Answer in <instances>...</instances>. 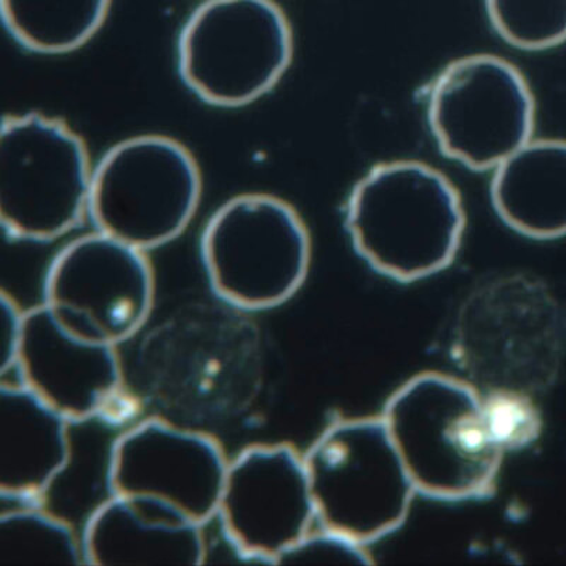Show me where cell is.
Segmentation results:
<instances>
[{
  "label": "cell",
  "mask_w": 566,
  "mask_h": 566,
  "mask_svg": "<svg viewBox=\"0 0 566 566\" xmlns=\"http://www.w3.org/2000/svg\"><path fill=\"white\" fill-rule=\"evenodd\" d=\"M483 401L490 431L503 452L527 447L537 439L539 417L528 398L518 392L499 391Z\"/></svg>",
  "instance_id": "d6986e66"
},
{
  "label": "cell",
  "mask_w": 566,
  "mask_h": 566,
  "mask_svg": "<svg viewBox=\"0 0 566 566\" xmlns=\"http://www.w3.org/2000/svg\"><path fill=\"white\" fill-rule=\"evenodd\" d=\"M428 123L447 158L476 171L495 169L531 140L534 95L507 60L469 55L443 69L429 87Z\"/></svg>",
  "instance_id": "ba28073f"
},
{
  "label": "cell",
  "mask_w": 566,
  "mask_h": 566,
  "mask_svg": "<svg viewBox=\"0 0 566 566\" xmlns=\"http://www.w3.org/2000/svg\"><path fill=\"white\" fill-rule=\"evenodd\" d=\"M200 196L199 165L180 142L136 136L106 151L94 169L88 217L103 234L146 251L186 230Z\"/></svg>",
  "instance_id": "8992f818"
},
{
  "label": "cell",
  "mask_w": 566,
  "mask_h": 566,
  "mask_svg": "<svg viewBox=\"0 0 566 566\" xmlns=\"http://www.w3.org/2000/svg\"><path fill=\"white\" fill-rule=\"evenodd\" d=\"M70 419L23 384L0 387V492L35 499L52 486L71 457Z\"/></svg>",
  "instance_id": "5bb4252c"
},
{
  "label": "cell",
  "mask_w": 566,
  "mask_h": 566,
  "mask_svg": "<svg viewBox=\"0 0 566 566\" xmlns=\"http://www.w3.org/2000/svg\"><path fill=\"white\" fill-rule=\"evenodd\" d=\"M366 545L336 531L310 533L286 551L277 564H371Z\"/></svg>",
  "instance_id": "ffe728a7"
},
{
  "label": "cell",
  "mask_w": 566,
  "mask_h": 566,
  "mask_svg": "<svg viewBox=\"0 0 566 566\" xmlns=\"http://www.w3.org/2000/svg\"><path fill=\"white\" fill-rule=\"evenodd\" d=\"M490 196L500 219L518 234L566 235V140H530L495 168Z\"/></svg>",
  "instance_id": "9a60e30c"
},
{
  "label": "cell",
  "mask_w": 566,
  "mask_h": 566,
  "mask_svg": "<svg viewBox=\"0 0 566 566\" xmlns=\"http://www.w3.org/2000/svg\"><path fill=\"white\" fill-rule=\"evenodd\" d=\"M354 250L378 274L423 280L452 264L467 214L447 176L417 160L386 161L357 181L345 207Z\"/></svg>",
  "instance_id": "6da1fadb"
},
{
  "label": "cell",
  "mask_w": 566,
  "mask_h": 566,
  "mask_svg": "<svg viewBox=\"0 0 566 566\" xmlns=\"http://www.w3.org/2000/svg\"><path fill=\"white\" fill-rule=\"evenodd\" d=\"M23 316L24 312H20L17 302L7 292H2V374L17 367Z\"/></svg>",
  "instance_id": "44dd1931"
},
{
  "label": "cell",
  "mask_w": 566,
  "mask_h": 566,
  "mask_svg": "<svg viewBox=\"0 0 566 566\" xmlns=\"http://www.w3.org/2000/svg\"><path fill=\"white\" fill-rule=\"evenodd\" d=\"M14 368L24 387L70 421L103 416L123 384L116 346L71 332L45 303L24 312Z\"/></svg>",
  "instance_id": "7c38bea8"
},
{
  "label": "cell",
  "mask_w": 566,
  "mask_h": 566,
  "mask_svg": "<svg viewBox=\"0 0 566 566\" xmlns=\"http://www.w3.org/2000/svg\"><path fill=\"white\" fill-rule=\"evenodd\" d=\"M93 171L83 139L38 113L4 116L0 220L9 239H60L88 217Z\"/></svg>",
  "instance_id": "5b68a950"
},
{
  "label": "cell",
  "mask_w": 566,
  "mask_h": 566,
  "mask_svg": "<svg viewBox=\"0 0 566 566\" xmlns=\"http://www.w3.org/2000/svg\"><path fill=\"white\" fill-rule=\"evenodd\" d=\"M311 235L285 200L271 195L234 197L212 214L201 256L212 290L245 310L286 302L305 282Z\"/></svg>",
  "instance_id": "52a82bcc"
},
{
  "label": "cell",
  "mask_w": 566,
  "mask_h": 566,
  "mask_svg": "<svg viewBox=\"0 0 566 566\" xmlns=\"http://www.w3.org/2000/svg\"><path fill=\"white\" fill-rule=\"evenodd\" d=\"M154 297L145 251L99 231L65 245L45 275V305L71 332L105 345L133 337L149 317Z\"/></svg>",
  "instance_id": "9c48e42d"
},
{
  "label": "cell",
  "mask_w": 566,
  "mask_h": 566,
  "mask_svg": "<svg viewBox=\"0 0 566 566\" xmlns=\"http://www.w3.org/2000/svg\"><path fill=\"white\" fill-rule=\"evenodd\" d=\"M85 564L83 543L69 524L38 509L0 517V565Z\"/></svg>",
  "instance_id": "e0dca14e"
},
{
  "label": "cell",
  "mask_w": 566,
  "mask_h": 566,
  "mask_svg": "<svg viewBox=\"0 0 566 566\" xmlns=\"http://www.w3.org/2000/svg\"><path fill=\"white\" fill-rule=\"evenodd\" d=\"M217 517L242 557L277 564L316 520L303 457L287 444L245 449L229 463Z\"/></svg>",
  "instance_id": "30bf717a"
},
{
  "label": "cell",
  "mask_w": 566,
  "mask_h": 566,
  "mask_svg": "<svg viewBox=\"0 0 566 566\" xmlns=\"http://www.w3.org/2000/svg\"><path fill=\"white\" fill-rule=\"evenodd\" d=\"M292 57L291 24L274 0H207L187 20L177 45L187 87L222 108L264 97Z\"/></svg>",
  "instance_id": "277c9868"
},
{
  "label": "cell",
  "mask_w": 566,
  "mask_h": 566,
  "mask_svg": "<svg viewBox=\"0 0 566 566\" xmlns=\"http://www.w3.org/2000/svg\"><path fill=\"white\" fill-rule=\"evenodd\" d=\"M303 460L323 528L367 545L406 522L417 488L382 418L332 423Z\"/></svg>",
  "instance_id": "3957f363"
},
{
  "label": "cell",
  "mask_w": 566,
  "mask_h": 566,
  "mask_svg": "<svg viewBox=\"0 0 566 566\" xmlns=\"http://www.w3.org/2000/svg\"><path fill=\"white\" fill-rule=\"evenodd\" d=\"M201 527L155 500L113 494L85 525V564L200 565L206 558Z\"/></svg>",
  "instance_id": "4fadbf2b"
},
{
  "label": "cell",
  "mask_w": 566,
  "mask_h": 566,
  "mask_svg": "<svg viewBox=\"0 0 566 566\" xmlns=\"http://www.w3.org/2000/svg\"><path fill=\"white\" fill-rule=\"evenodd\" d=\"M113 0H0L4 28L40 54L74 52L103 27Z\"/></svg>",
  "instance_id": "2e32d148"
},
{
  "label": "cell",
  "mask_w": 566,
  "mask_h": 566,
  "mask_svg": "<svg viewBox=\"0 0 566 566\" xmlns=\"http://www.w3.org/2000/svg\"><path fill=\"white\" fill-rule=\"evenodd\" d=\"M490 23L505 43L541 52L566 42V0H486Z\"/></svg>",
  "instance_id": "ac0fdd59"
},
{
  "label": "cell",
  "mask_w": 566,
  "mask_h": 566,
  "mask_svg": "<svg viewBox=\"0 0 566 566\" xmlns=\"http://www.w3.org/2000/svg\"><path fill=\"white\" fill-rule=\"evenodd\" d=\"M229 463L207 434L150 419L116 439L109 488L116 495L169 505L203 525L219 512Z\"/></svg>",
  "instance_id": "8fae6325"
},
{
  "label": "cell",
  "mask_w": 566,
  "mask_h": 566,
  "mask_svg": "<svg viewBox=\"0 0 566 566\" xmlns=\"http://www.w3.org/2000/svg\"><path fill=\"white\" fill-rule=\"evenodd\" d=\"M381 418L417 492L464 500L493 488L504 452L490 431L483 398L468 384L421 374L389 398Z\"/></svg>",
  "instance_id": "7a4b0ae2"
}]
</instances>
